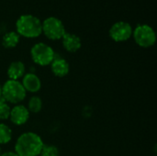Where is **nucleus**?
<instances>
[{
  "instance_id": "obj_5",
  "label": "nucleus",
  "mask_w": 157,
  "mask_h": 156,
  "mask_svg": "<svg viewBox=\"0 0 157 156\" xmlns=\"http://www.w3.org/2000/svg\"><path fill=\"white\" fill-rule=\"evenodd\" d=\"M135 42L143 48H150L156 41V34L152 27L147 24L138 25L132 31Z\"/></svg>"
},
{
  "instance_id": "obj_14",
  "label": "nucleus",
  "mask_w": 157,
  "mask_h": 156,
  "mask_svg": "<svg viewBox=\"0 0 157 156\" xmlns=\"http://www.w3.org/2000/svg\"><path fill=\"white\" fill-rule=\"evenodd\" d=\"M28 110L29 113H39L42 108V100L38 96H32L28 102Z\"/></svg>"
},
{
  "instance_id": "obj_11",
  "label": "nucleus",
  "mask_w": 157,
  "mask_h": 156,
  "mask_svg": "<svg viewBox=\"0 0 157 156\" xmlns=\"http://www.w3.org/2000/svg\"><path fill=\"white\" fill-rule=\"evenodd\" d=\"M62 40H63V48L69 52L77 51L81 48V45H82L81 39L78 36L72 34V33H68V32L64 33V35L62 38Z\"/></svg>"
},
{
  "instance_id": "obj_13",
  "label": "nucleus",
  "mask_w": 157,
  "mask_h": 156,
  "mask_svg": "<svg viewBox=\"0 0 157 156\" xmlns=\"http://www.w3.org/2000/svg\"><path fill=\"white\" fill-rule=\"evenodd\" d=\"M19 39L20 36L16 32V31H10L6 33L3 36L2 39V45L6 48V49H12L15 48L18 42H19Z\"/></svg>"
},
{
  "instance_id": "obj_17",
  "label": "nucleus",
  "mask_w": 157,
  "mask_h": 156,
  "mask_svg": "<svg viewBox=\"0 0 157 156\" xmlns=\"http://www.w3.org/2000/svg\"><path fill=\"white\" fill-rule=\"evenodd\" d=\"M40 156H59V150L55 145L52 144H44L41 152L40 154Z\"/></svg>"
},
{
  "instance_id": "obj_2",
  "label": "nucleus",
  "mask_w": 157,
  "mask_h": 156,
  "mask_svg": "<svg viewBox=\"0 0 157 156\" xmlns=\"http://www.w3.org/2000/svg\"><path fill=\"white\" fill-rule=\"evenodd\" d=\"M17 33L25 38H37L42 33L41 21L32 15H22L16 22Z\"/></svg>"
},
{
  "instance_id": "obj_7",
  "label": "nucleus",
  "mask_w": 157,
  "mask_h": 156,
  "mask_svg": "<svg viewBox=\"0 0 157 156\" xmlns=\"http://www.w3.org/2000/svg\"><path fill=\"white\" fill-rule=\"evenodd\" d=\"M132 26L125 21H118L109 29V37L117 42L128 40L132 36Z\"/></svg>"
},
{
  "instance_id": "obj_16",
  "label": "nucleus",
  "mask_w": 157,
  "mask_h": 156,
  "mask_svg": "<svg viewBox=\"0 0 157 156\" xmlns=\"http://www.w3.org/2000/svg\"><path fill=\"white\" fill-rule=\"evenodd\" d=\"M11 108L7 102L3 98L0 99V120H6L9 119Z\"/></svg>"
},
{
  "instance_id": "obj_3",
  "label": "nucleus",
  "mask_w": 157,
  "mask_h": 156,
  "mask_svg": "<svg viewBox=\"0 0 157 156\" xmlns=\"http://www.w3.org/2000/svg\"><path fill=\"white\" fill-rule=\"evenodd\" d=\"M26 96V90L17 80L8 79L2 86V98L8 104L17 105L25 99Z\"/></svg>"
},
{
  "instance_id": "obj_10",
  "label": "nucleus",
  "mask_w": 157,
  "mask_h": 156,
  "mask_svg": "<svg viewBox=\"0 0 157 156\" xmlns=\"http://www.w3.org/2000/svg\"><path fill=\"white\" fill-rule=\"evenodd\" d=\"M50 65L52 73L57 77H64L70 71L69 63L63 58H54Z\"/></svg>"
},
{
  "instance_id": "obj_19",
  "label": "nucleus",
  "mask_w": 157,
  "mask_h": 156,
  "mask_svg": "<svg viewBox=\"0 0 157 156\" xmlns=\"http://www.w3.org/2000/svg\"><path fill=\"white\" fill-rule=\"evenodd\" d=\"M2 98V86L0 85V99Z\"/></svg>"
},
{
  "instance_id": "obj_18",
  "label": "nucleus",
  "mask_w": 157,
  "mask_h": 156,
  "mask_svg": "<svg viewBox=\"0 0 157 156\" xmlns=\"http://www.w3.org/2000/svg\"><path fill=\"white\" fill-rule=\"evenodd\" d=\"M0 156H18L15 152H6V153H3L1 154Z\"/></svg>"
},
{
  "instance_id": "obj_6",
  "label": "nucleus",
  "mask_w": 157,
  "mask_h": 156,
  "mask_svg": "<svg viewBox=\"0 0 157 156\" xmlns=\"http://www.w3.org/2000/svg\"><path fill=\"white\" fill-rule=\"evenodd\" d=\"M41 25L42 32L49 40H61L66 32L63 23L55 17H47L43 22H41Z\"/></svg>"
},
{
  "instance_id": "obj_20",
  "label": "nucleus",
  "mask_w": 157,
  "mask_h": 156,
  "mask_svg": "<svg viewBox=\"0 0 157 156\" xmlns=\"http://www.w3.org/2000/svg\"><path fill=\"white\" fill-rule=\"evenodd\" d=\"M1 154H2V150H1V148H0V155H1Z\"/></svg>"
},
{
  "instance_id": "obj_15",
  "label": "nucleus",
  "mask_w": 157,
  "mask_h": 156,
  "mask_svg": "<svg viewBox=\"0 0 157 156\" xmlns=\"http://www.w3.org/2000/svg\"><path fill=\"white\" fill-rule=\"evenodd\" d=\"M12 139V130L5 123L0 122V145L8 143Z\"/></svg>"
},
{
  "instance_id": "obj_4",
  "label": "nucleus",
  "mask_w": 157,
  "mask_h": 156,
  "mask_svg": "<svg viewBox=\"0 0 157 156\" xmlns=\"http://www.w3.org/2000/svg\"><path fill=\"white\" fill-rule=\"evenodd\" d=\"M32 61L40 66H47L52 63L55 58L53 49L43 42L36 43L30 50Z\"/></svg>"
},
{
  "instance_id": "obj_1",
  "label": "nucleus",
  "mask_w": 157,
  "mask_h": 156,
  "mask_svg": "<svg viewBox=\"0 0 157 156\" xmlns=\"http://www.w3.org/2000/svg\"><path fill=\"white\" fill-rule=\"evenodd\" d=\"M43 145V141L40 135L28 131L18 136L14 152L18 156H40Z\"/></svg>"
},
{
  "instance_id": "obj_9",
  "label": "nucleus",
  "mask_w": 157,
  "mask_h": 156,
  "mask_svg": "<svg viewBox=\"0 0 157 156\" xmlns=\"http://www.w3.org/2000/svg\"><path fill=\"white\" fill-rule=\"evenodd\" d=\"M21 84L26 90L29 93H37L41 88V81L40 77L34 73H27L22 77Z\"/></svg>"
},
{
  "instance_id": "obj_12",
  "label": "nucleus",
  "mask_w": 157,
  "mask_h": 156,
  "mask_svg": "<svg viewBox=\"0 0 157 156\" xmlns=\"http://www.w3.org/2000/svg\"><path fill=\"white\" fill-rule=\"evenodd\" d=\"M26 74V67L25 64L20 61H15L12 62L6 71V74L8 79L10 80H17L19 78H22L24 74Z\"/></svg>"
},
{
  "instance_id": "obj_8",
  "label": "nucleus",
  "mask_w": 157,
  "mask_h": 156,
  "mask_svg": "<svg viewBox=\"0 0 157 156\" xmlns=\"http://www.w3.org/2000/svg\"><path fill=\"white\" fill-rule=\"evenodd\" d=\"M30 116L29 111L28 110L27 107L21 104L15 105L13 108H11L9 120L12 124L16 126H21L27 123Z\"/></svg>"
}]
</instances>
